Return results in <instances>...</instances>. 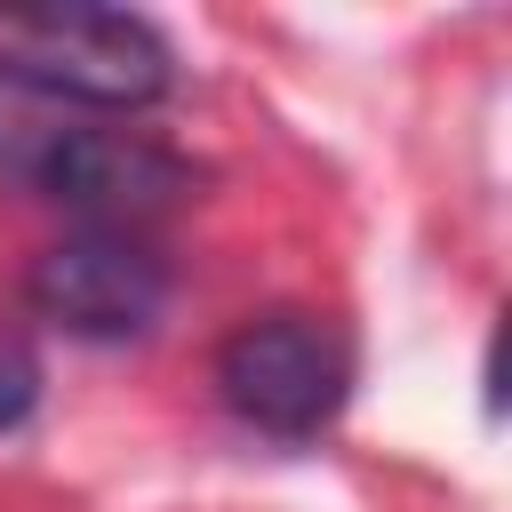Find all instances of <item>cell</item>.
<instances>
[{
	"label": "cell",
	"instance_id": "obj_1",
	"mask_svg": "<svg viewBox=\"0 0 512 512\" xmlns=\"http://www.w3.org/2000/svg\"><path fill=\"white\" fill-rule=\"evenodd\" d=\"M0 80L56 96V104L144 112L168 96L176 56L128 8H8L0 16Z\"/></svg>",
	"mask_w": 512,
	"mask_h": 512
},
{
	"label": "cell",
	"instance_id": "obj_2",
	"mask_svg": "<svg viewBox=\"0 0 512 512\" xmlns=\"http://www.w3.org/2000/svg\"><path fill=\"white\" fill-rule=\"evenodd\" d=\"M0 176L112 232H136L144 216L192 192V160H176L144 128H88V120H0Z\"/></svg>",
	"mask_w": 512,
	"mask_h": 512
},
{
	"label": "cell",
	"instance_id": "obj_3",
	"mask_svg": "<svg viewBox=\"0 0 512 512\" xmlns=\"http://www.w3.org/2000/svg\"><path fill=\"white\" fill-rule=\"evenodd\" d=\"M216 392L248 432L312 440L352 392V344L320 312H256L216 344Z\"/></svg>",
	"mask_w": 512,
	"mask_h": 512
},
{
	"label": "cell",
	"instance_id": "obj_4",
	"mask_svg": "<svg viewBox=\"0 0 512 512\" xmlns=\"http://www.w3.org/2000/svg\"><path fill=\"white\" fill-rule=\"evenodd\" d=\"M168 256L144 240V232H112V224H80L64 232L56 248L32 256L24 272V296L40 320H56L64 336H88V344H128L144 336L160 312H168Z\"/></svg>",
	"mask_w": 512,
	"mask_h": 512
},
{
	"label": "cell",
	"instance_id": "obj_5",
	"mask_svg": "<svg viewBox=\"0 0 512 512\" xmlns=\"http://www.w3.org/2000/svg\"><path fill=\"white\" fill-rule=\"evenodd\" d=\"M32 408H40V360H32L24 336L0 328V432H16Z\"/></svg>",
	"mask_w": 512,
	"mask_h": 512
}]
</instances>
